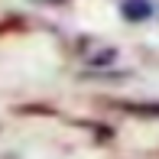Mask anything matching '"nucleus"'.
I'll use <instances>...</instances> for the list:
<instances>
[{"mask_svg": "<svg viewBox=\"0 0 159 159\" xmlns=\"http://www.w3.org/2000/svg\"><path fill=\"white\" fill-rule=\"evenodd\" d=\"M124 10L127 13H140V16H146V13H149V3H146V0H127V3H124Z\"/></svg>", "mask_w": 159, "mask_h": 159, "instance_id": "f257e3e1", "label": "nucleus"}]
</instances>
